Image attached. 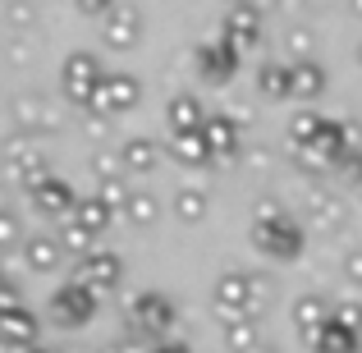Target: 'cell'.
<instances>
[{
    "label": "cell",
    "mask_w": 362,
    "mask_h": 353,
    "mask_svg": "<svg viewBox=\"0 0 362 353\" xmlns=\"http://www.w3.org/2000/svg\"><path fill=\"white\" fill-rule=\"evenodd\" d=\"M221 37L230 46H239V51H247V46H257L262 42V9L257 5H230V14H225V23H221Z\"/></svg>",
    "instance_id": "obj_10"
},
{
    "label": "cell",
    "mask_w": 362,
    "mask_h": 353,
    "mask_svg": "<svg viewBox=\"0 0 362 353\" xmlns=\"http://www.w3.org/2000/svg\"><path fill=\"white\" fill-rule=\"evenodd\" d=\"M138 37H142V14H138V5L119 0V5L110 9L106 18H101V42H106L110 51H129Z\"/></svg>",
    "instance_id": "obj_8"
},
{
    "label": "cell",
    "mask_w": 362,
    "mask_h": 353,
    "mask_svg": "<svg viewBox=\"0 0 362 353\" xmlns=\"http://www.w3.org/2000/svg\"><path fill=\"white\" fill-rule=\"evenodd\" d=\"M69 221H74V225H83L88 234H106V230H110V221H115V212H110L101 197H78V207H74Z\"/></svg>",
    "instance_id": "obj_20"
},
{
    "label": "cell",
    "mask_w": 362,
    "mask_h": 353,
    "mask_svg": "<svg viewBox=\"0 0 362 353\" xmlns=\"http://www.w3.org/2000/svg\"><path fill=\"white\" fill-rule=\"evenodd\" d=\"M28 202H33L42 216H64V221H69L74 207H78V197H74V188L64 184L60 175H46L42 184H37L33 193H28Z\"/></svg>",
    "instance_id": "obj_11"
},
{
    "label": "cell",
    "mask_w": 362,
    "mask_h": 353,
    "mask_svg": "<svg viewBox=\"0 0 362 353\" xmlns=\"http://www.w3.org/2000/svg\"><path fill=\"white\" fill-rule=\"evenodd\" d=\"M101 353H151V349H147V340L133 335V340H115V345H106Z\"/></svg>",
    "instance_id": "obj_35"
},
{
    "label": "cell",
    "mask_w": 362,
    "mask_h": 353,
    "mask_svg": "<svg viewBox=\"0 0 362 353\" xmlns=\"http://www.w3.org/2000/svg\"><path fill=\"white\" fill-rule=\"evenodd\" d=\"M289 317H293V330H298V335L312 345V340H317L321 330L335 321V303H326L321 294H303V299H293V312H289Z\"/></svg>",
    "instance_id": "obj_9"
},
{
    "label": "cell",
    "mask_w": 362,
    "mask_h": 353,
    "mask_svg": "<svg viewBox=\"0 0 362 353\" xmlns=\"http://www.w3.org/2000/svg\"><path fill=\"white\" fill-rule=\"evenodd\" d=\"M312 353H362V349H358V335H354V330H344L339 321H330V326L312 340Z\"/></svg>",
    "instance_id": "obj_23"
},
{
    "label": "cell",
    "mask_w": 362,
    "mask_h": 353,
    "mask_svg": "<svg viewBox=\"0 0 362 353\" xmlns=\"http://www.w3.org/2000/svg\"><path fill=\"white\" fill-rule=\"evenodd\" d=\"M138 97H142V83L133 79V74H106L101 79V88H97V101H92V115H101V120H110V115H124V110H133L138 106Z\"/></svg>",
    "instance_id": "obj_5"
},
{
    "label": "cell",
    "mask_w": 362,
    "mask_h": 353,
    "mask_svg": "<svg viewBox=\"0 0 362 353\" xmlns=\"http://www.w3.org/2000/svg\"><path fill=\"white\" fill-rule=\"evenodd\" d=\"M193 60H197V74H202L206 83H230L234 74H239V46H230L221 37V42H202L193 51Z\"/></svg>",
    "instance_id": "obj_7"
},
{
    "label": "cell",
    "mask_w": 362,
    "mask_h": 353,
    "mask_svg": "<svg viewBox=\"0 0 362 353\" xmlns=\"http://www.w3.org/2000/svg\"><path fill=\"white\" fill-rule=\"evenodd\" d=\"M206 207H211V202H206L202 188H179V193H175V216H179L184 225L206 221Z\"/></svg>",
    "instance_id": "obj_24"
},
{
    "label": "cell",
    "mask_w": 362,
    "mask_h": 353,
    "mask_svg": "<svg viewBox=\"0 0 362 353\" xmlns=\"http://www.w3.org/2000/svg\"><path fill=\"white\" fill-rule=\"evenodd\" d=\"M230 5H243V0H230Z\"/></svg>",
    "instance_id": "obj_43"
},
{
    "label": "cell",
    "mask_w": 362,
    "mask_h": 353,
    "mask_svg": "<svg viewBox=\"0 0 362 353\" xmlns=\"http://www.w3.org/2000/svg\"><path fill=\"white\" fill-rule=\"evenodd\" d=\"M151 353H193V349L179 345V340H160V345H151Z\"/></svg>",
    "instance_id": "obj_39"
},
{
    "label": "cell",
    "mask_w": 362,
    "mask_h": 353,
    "mask_svg": "<svg viewBox=\"0 0 362 353\" xmlns=\"http://www.w3.org/2000/svg\"><path fill=\"white\" fill-rule=\"evenodd\" d=\"M252 88L262 92V97H271V101L289 97V92H293V74H289V64H262V69H257V79H252Z\"/></svg>",
    "instance_id": "obj_22"
},
{
    "label": "cell",
    "mask_w": 362,
    "mask_h": 353,
    "mask_svg": "<svg viewBox=\"0 0 362 353\" xmlns=\"http://www.w3.org/2000/svg\"><path fill=\"white\" fill-rule=\"evenodd\" d=\"M211 120L202 110V101L193 97V92H175V97L165 101V124L170 133H202V124Z\"/></svg>",
    "instance_id": "obj_13"
},
{
    "label": "cell",
    "mask_w": 362,
    "mask_h": 353,
    "mask_svg": "<svg viewBox=\"0 0 362 353\" xmlns=\"http://www.w3.org/2000/svg\"><path fill=\"white\" fill-rule=\"evenodd\" d=\"M289 74H293V97H321V92H326V69H321L317 60H293L289 64Z\"/></svg>",
    "instance_id": "obj_19"
},
{
    "label": "cell",
    "mask_w": 362,
    "mask_h": 353,
    "mask_svg": "<svg viewBox=\"0 0 362 353\" xmlns=\"http://www.w3.org/2000/svg\"><path fill=\"white\" fill-rule=\"evenodd\" d=\"M92 243H97V234H88L83 225L64 221V230H60V248H64V257H78V262H83V257H92V253H97Z\"/></svg>",
    "instance_id": "obj_25"
},
{
    "label": "cell",
    "mask_w": 362,
    "mask_h": 353,
    "mask_svg": "<svg viewBox=\"0 0 362 353\" xmlns=\"http://www.w3.org/2000/svg\"><path fill=\"white\" fill-rule=\"evenodd\" d=\"M344 271H349V280H354L358 289H362V248H354V253L344 257Z\"/></svg>",
    "instance_id": "obj_38"
},
{
    "label": "cell",
    "mask_w": 362,
    "mask_h": 353,
    "mask_svg": "<svg viewBox=\"0 0 362 353\" xmlns=\"http://www.w3.org/2000/svg\"><path fill=\"white\" fill-rule=\"evenodd\" d=\"M165 151L179 161V166H206V161H211L202 133H170V138H165Z\"/></svg>",
    "instance_id": "obj_18"
},
{
    "label": "cell",
    "mask_w": 362,
    "mask_h": 353,
    "mask_svg": "<svg viewBox=\"0 0 362 353\" xmlns=\"http://www.w3.org/2000/svg\"><path fill=\"white\" fill-rule=\"evenodd\" d=\"M0 243H5V248H23L28 243V238H23V225H18L14 212H0Z\"/></svg>",
    "instance_id": "obj_31"
},
{
    "label": "cell",
    "mask_w": 362,
    "mask_h": 353,
    "mask_svg": "<svg viewBox=\"0 0 362 353\" xmlns=\"http://www.w3.org/2000/svg\"><path fill=\"white\" fill-rule=\"evenodd\" d=\"M335 170H339V179H344V184H362V147H354Z\"/></svg>",
    "instance_id": "obj_34"
},
{
    "label": "cell",
    "mask_w": 362,
    "mask_h": 353,
    "mask_svg": "<svg viewBox=\"0 0 362 353\" xmlns=\"http://www.w3.org/2000/svg\"><path fill=\"white\" fill-rule=\"evenodd\" d=\"M308 212L317 225H344V207L339 202H326V193H312L308 197Z\"/></svg>",
    "instance_id": "obj_29"
},
{
    "label": "cell",
    "mask_w": 362,
    "mask_h": 353,
    "mask_svg": "<svg viewBox=\"0 0 362 353\" xmlns=\"http://www.w3.org/2000/svg\"><path fill=\"white\" fill-rule=\"evenodd\" d=\"M18 308H23V294H18L14 275H5V280H0V317H5V312H18Z\"/></svg>",
    "instance_id": "obj_33"
},
{
    "label": "cell",
    "mask_w": 362,
    "mask_h": 353,
    "mask_svg": "<svg viewBox=\"0 0 362 353\" xmlns=\"http://www.w3.org/2000/svg\"><path fill=\"white\" fill-rule=\"evenodd\" d=\"M97 197L110 207V212H124L129 197H133V188L124 184V175H115V179H101V184H97Z\"/></svg>",
    "instance_id": "obj_27"
},
{
    "label": "cell",
    "mask_w": 362,
    "mask_h": 353,
    "mask_svg": "<svg viewBox=\"0 0 362 353\" xmlns=\"http://www.w3.org/2000/svg\"><path fill=\"white\" fill-rule=\"evenodd\" d=\"M0 335H5V353L33 349V345H37V317H33L28 308L5 312V317H0Z\"/></svg>",
    "instance_id": "obj_16"
},
{
    "label": "cell",
    "mask_w": 362,
    "mask_h": 353,
    "mask_svg": "<svg viewBox=\"0 0 362 353\" xmlns=\"http://www.w3.org/2000/svg\"><path fill=\"white\" fill-rule=\"evenodd\" d=\"M349 9H354V14L362 18V0H349Z\"/></svg>",
    "instance_id": "obj_41"
},
{
    "label": "cell",
    "mask_w": 362,
    "mask_h": 353,
    "mask_svg": "<svg viewBox=\"0 0 362 353\" xmlns=\"http://www.w3.org/2000/svg\"><path fill=\"white\" fill-rule=\"evenodd\" d=\"M18 253H23V262L33 266L37 275H51V271H60V262H64L60 234H28V243L18 248Z\"/></svg>",
    "instance_id": "obj_14"
},
{
    "label": "cell",
    "mask_w": 362,
    "mask_h": 353,
    "mask_svg": "<svg viewBox=\"0 0 362 353\" xmlns=\"http://www.w3.org/2000/svg\"><path fill=\"white\" fill-rule=\"evenodd\" d=\"M335 321H339L344 330H354V335H362V303H354V299L335 303Z\"/></svg>",
    "instance_id": "obj_30"
},
{
    "label": "cell",
    "mask_w": 362,
    "mask_h": 353,
    "mask_svg": "<svg viewBox=\"0 0 362 353\" xmlns=\"http://www.w3.org/2000/svg\"><path fill=\"white\" fill-rule=\"evenodd\" d=\"M284 46H289V51H312V33H308V28H289Z\"/></svg>",
    "instance_id": "obj_37"
},
{
    "label": "cell",
    "mask_w": 362,
    "mask_h": 353,
    "mask_svg": "<svg viewBox=\"0 0 362 353\" xmlns=\"http://www.w3.org/2000/svg\"><path fill=\"white\" fill-rule=\"evenodd\" d=\"M326 115H317V110H298V115L289 120V142L298 151H308V147H317V138L326 133Z\"/></svg>",
    "instance_id": "obj_21"
},
{
    "label": "cell",
    "mask_w": 362,
    "mask_h": 353,
    "mask_svg": "<svg viewBox=\"0 0 362 353\" xmlns=\"http://www.w3.org/2000/svg\"><path fill=\"white\" fill-rule=\"evenodd\" d=\"M14 124H18V133H33V129H55V124H60V115H55V110L46 106L42 97L23 92V97L14 101Z\"/></svg>",
    "instance_id": "obj_17"
},
{
    "label": "cell",
    "mask_w": 362,
    "mask_h": 353,
    "mask_svg": "<svg viewBox=\"0 0 362 353\" xmlns=\"http://www.w3.org/2000/svg\"><path fill=\"white\" fill-rule=\"evenodd\" d=\"M257 317L247 321H234V326H225V345H230V353H257Z\"/></svg>",
    "instance_id": "obj_26"
},
{
    "label": "cell",
    "mask_w": 362,
    "mask_h": 353,
    "mask_svg": "<svg viewBox=\"0 0 362 353\" xmlns=\"http://www.w3.org/2000/svg\"><path fill=\"white\" fill-rule=\"evenodd\" d=\"M23 353H55V349H46V345H33V349H23Z\"/></svg>",
    "instance_id": "obj_40"
},
{
    "label": "cell",
    "mask_w": 362,
    "mask_h": 353,
    "mask_svg": "<svg viewBox=\"0 0 362 353\" xmlns=\"http://www.w3.org/2000/svg\"><path fill=\"white\" fill-rule=\"evenodd\" d=\"M175 299L170 294H156V289H142V294H133L129 299V326H133V335L138 340H160L170 326H175Z\"/></svg>",
    "instance_id": "obj_1"
},
{
    "label": "cell",
    "mask_w": 362,
    "mask_h": 353,
    "mask_svg": "<svg viewBox=\"0 0 362 353\" xmlns=\"http://www.w3.org/2000/svg\"><path fill=\"white\" fill-rule=\"evenodd\" d=\"M358 64H362V42H358Z\"/></svg>",
    "instance_id": "obj_42"
},
{
    "label": "cell",
    "mask_w": 362,
    "mask_h": 353,
    "mask_svg": "<svg viewBox=\"0 0 362 353\" xmlns=\"http://www.w3.org/2000/svg\"><path fill=\"white\" fill-rule=\"evenodd\" d=\"M202 142H206V151H211V156L230 161L234 151L243 147V133H239V120H234V115H211V120L202 124Z\"/></svg>",
    "instance_id": "obj_12"
},
{
    "label": "cell",
    "mask_w": 362,
    "mask_h": 353,
    "mask_svg": "<svg viewBox=\"0 0 362 353\" xmlns=\"http://www.w3.org/2000/svg\"><path fill=\"white\" fill-rule=\"evenodd\" d=\"M124 216H129L133 225H151L160 216V207H156V197H151V193H133L129 207H124Z\"/></svg>",
    "instance_id": "obj_28"
},
{
    "label": "cell",
    "mask_w": 362,
    "mask_h": 353,
    "mask_svg": "<svg viewBox=\"0 0 362 353\" xmlns=\"http://www.w3.org/2000/svg\"><path fill=\"white\" fill-rule=\"evenodd\" d=\"M119 275H124V262H119L115 253H101V248H97L92 257H83L78 266H74V280H78V284H88V289L97 294V299L115 289V284H119Z\"/></svg>",
    "instance_id": "obj_6"
},
{
    "label": "cell",
    "mask_w": 362,
    "mask_h": 353,
    "mask_svg": "<svg viewBox=\"0 0 362 353\" xmlns=\"http://www.w3.org/2000/svg\"><path fill=\"white\" fill-rule=\"evenodd\" d=\"M160 142L156 138H129L119 147V166H124V175H151V170L160 166Z\"/></svg>",
    "instance_id": "obj_15"
},
{
    "label": "cell",
    "mask_w": 362,
    "mask_h": 353,
    "mask_svg": "<svg viewBox=\"0 0 362 353\" xmlns=\"http://www.w3.org/2000/svg\"><path fill=\"white\" fill-rule=\"evenodd\" d=\"M92 317H97V294H92L88 284L69 280V284H60V289L51 294V321L55 326L74 330V326H88Z\"/></svg>",
    "instance_id": "obj_4"
},
{
    "label": "cell",
    "mask_w": 362,
    "mask_h": 353,
    "mask_svg": "<svg viewBox=\"0 0 362 353\" xmlns=\"http://www.w3.org/2000/svg\"><path fill=\"white\" fill-rule=\"evenodd\" d=\"M252 243H257V253L275 257V262H298L308 238H303V225L284 212L275 221H252Z\"/></svg>",
    "instance_id": "obj_2"
},
{
    "label": "cell",
    "mask_w": 362,
    "mask_h": 353,
    "mask_svg": "<svg viewBox=\"0 0 362 353\" xmlns=\"http://www.w3.org/2000/svg\"><path fill=\"white\" fill-rule=\"evenodd\" d=\"M9 28H33L37 23V5H28V0H9Z\"/></svg>",
    "instance_id": "obj_32"
},
{
    "label": "cell",
    "mask_w": 362,
    "mask_h": 353,
    "mask_svg": "<svg viewBox=\"0 0 362 353\" xmlns=\"http://www.w3.org/2000/svg\"><path fill=\"white\" fill-rule=\"evenodd\" d=\"M74 5H78V9H83V14H97V18H106V14H110V9H115V5H119V0H74Z\"/></svg>",
    "instance_id": "obj_36"
},
{
    "label": "cell",
    "mask_w": 362,
    "mask_h": 353,
    "mask_svg": "<svg viewBox=\"0 0 362 353\" xmlns=\"http://www.w3.org/2000/svg\"><path fill=\"white\" fill-rule=\"evenodd\" d=\"M101 79H106V74H101V60L92 51H69V55H64V64H60V88H64V97H69L74 106L92 110Z\"/></svg>",
    "instance_id": "obj_3"
}]
</instances>
